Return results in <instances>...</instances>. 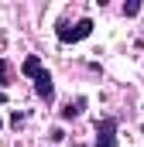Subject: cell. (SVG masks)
I'll use <instances>...</instances> for the list:
<instances>
[{
    "label": "cell",
    "mask_w": 144,
    "mask_h": 147,
    "mask_svg": "<svg viewBox=\"0 0 144 147\" xmlns=\"http://www.w3.org/2000/svg\"><path fill=\"white\" fill-rule=\"evenodd\" d=\"M35 92H38V99H45V103L55 99V82H52V75H48V72L35 79Z\"/></svg>",
    "instance_id": "obj_3"
},
{
    "label": "cell",
    "mask_w": 144,
    "mask_h": 147,
    "mask_svg": "<svg viewBox=\"0 0 144 147\" xmlns=\"http://www.w3.org/2000/svg\"><path fill=\"white\" fill-rule=\"evenodd\" d=\"M137 10H141V3H137V0L124 3V17H137Z\"/></svg>",
    "instance_id": "obj_7"
},
{
    "label": "cell",
    "mask_w": 144,
    "mask_h": 147,
    "mask_svg": "<svg viewBox=\"0 0 144 147\" xmlns=\"http://www.w3.org/2000/svg\"><path fill=\"white\" fill-rule=\"evenodd\" d=\"M62 137H65V134H62V130H58V127H55V130H52V134H48V140H52V144H62Z\"/></svg>",
    "instance_id": "obj_8"
},
{
    "label": "cell",
    "mask_w": 144,
    "mask_h": 147,
    "mask_svg": "<svg viewBox=\"0 0 144 147\" xmlns=\"http://www.w3.org/2000/svg\"><path fill=\"white\" fill-rule=\"evenodd\" d=\"M117 130H120V116H100L96 120V144L93 147H117Z\"/></svg>",
    "instance_id": "obj_2"
},
{
    "label": "cell",
    "mask_w": 144,
    "mask_h": 147,
    "mask_svg": "<svg viewBox=\"0 0 144 147\" xmlns=\"http://www.w3.org/2000/svg\"><path fill=\"white\" fill-rule=\"evenodd\" d=\"M21 72L28 75V79H38V75H45V72H48V69L41 65V58H38V55H28V58L21 62Z\"/></svg>",
    "instance_id": "obj_4"
},
{
    "label": "cell",
    "mask_w": 144,
    "mask_h": 147,
    "mask_svg": "<svg viewBox=\"0 0 144 147\" xmlns=\"http://www.w3.org/2000/svg\"><path fill=\"white\" fill-rule=\"evenodd\" d=\"M0 127H3V120H0Z\"/></svg>",
    "instance_id": "obj_10"
},
{
    "label": "cell",
    "mask_w": 144,
    "mask_h": 147,
    "mask_svg": "<svg viewBox=\"0 0 144 147\" xmlns=\"http://www.w3.org/2000/svg\"><path fill=\"white\" fill-rule=\"evenodd\" d=\"M10 75H14V65L7 58H0V86H10Z\"/></svg>",
    "instance_id": "obj_6"
},
{
    "label": "cell",
    "mask_w": 144,
    "mask_h": 147,
    "mask_svg": "<svg viewBox=\"0 0 144 147\" xmlns=\"http://www.w3.org/2000/svg\"><path fill=\"white\" fill-rule=\"evenodd\" d=\"M55 34H58V41H62V45H75V41H82V38L93 34V21H89V17H79L75 24H65V21H62Z\"/></svg>",
    "instance_id": "obj_1"
},
{
    "label": "cell",
    "mask_w": 144,
    "mask_h": 147,
    "mask_svg": "<svg viewBox=\"0 0 144 147\" xmlns=\"http://www.w3.org/2000/svg\"><path fill=\"white\" fill-rule=\"evenodd\" d=\"M0 103H7V92H3V89H0Z\"/></svg>",
    "instance_id": "obj_9"
},
{
    "label": "cell",
    "mask_w": 144,
    "mask_h": 147,
    "mask_svg": "<svg viewBox=\"0 0 144 147\" xmlns=\"http://www.w3.org/2000/svg\"><path fill=\"white\" fill-rule=\"evenodd\" d=\"M82 110H86V99L79 96L75 103H65V110H62V120H75V116H79Z\"/></svg>",
    "instance_id": "obj_5"
}]
</instances>
